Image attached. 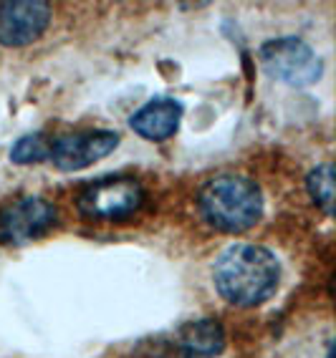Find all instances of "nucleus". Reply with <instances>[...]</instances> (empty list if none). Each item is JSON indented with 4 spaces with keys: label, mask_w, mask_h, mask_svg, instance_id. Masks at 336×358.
Returning a JSON list of instances; mask_svg holds the SVG:
<instances>
[{
    "label": "nucleus",
    "mask_w": 336,
    "mask_h": 358,
    "mask_svg": "<svg viewBox=\"0 0 336 358\" xmlns=\"http://www.w3.org/2000/svg\"><path fill=\"white\" fill-rule=\"evenodd\" d=\"M56 222V207L43 197H20L13 205L0 212V243L26 245L43 232H48Z\"/></svg>",
    "instance_id": "obj_5"
},
{
    "label": "nucleus",
    "mask_w": 336,
    "mask_h": 358,
    "mask_svg": "<svg viewBox=\"0 0 336 358\" xmlns=\"http://www.w3.org/2000/svg\"><path fill=\"white\" fill-rule=\"evenodd\" d=\"M51 6L41 0H15L0 3V43L28 45L48 28Z\"/></svg>",
    "instance_id": "obj_7"
},
{
    "label": "nucleus",
    "mask_w": 336,
    "mask_h": 358,
    "mask_svg": "<svg viewBox=\"0 0 336 358\" xmlns=\"http://www.w3.org/2000/svg\"><path fill=\"white\" fill-rule=\"evenodd\" d=\"M200 212L215 230H251L263 215V197L255 182L240 174H223L202 187Z\"/></svg>",
    "instance_id": "obj_2"
},
{
    "label": "nucleus",
    "mask_w": 336,
    "mask_h": 358,
    "mask_svg": "<svg viewBox=\"0 0 336 358\" xmlns=\"http://www.w3.org/2000/svg\"><path fill=\"white\" fill-rule=\"evenodd\" d=\"M306 185H309V192H311V197H314V202H316L326 215H331V212H334V166L331 164L316 166V169L309 174Z\"/></svg>",
    "instance_id": "obj_10"
},
{
    "label": "nucleus",
    "mask_w": 336,
    "mask_h": 358,
    "mask_svg": "<svg viewBox=\"0 0 336 358\" xmlns=\"http://www.w3.org/2000/svg\"><path fill=\"white\" fill-rule=\"evenodd\" d=\"M182 119V106L175 99H152L130 119V127L149 141H164L175 134Z\"/></svg>",
    "instance_id": "obj_8"
},
{
    "label": "nucleus",
    "mask_w": 336,
    "mask_h": 358,
    "mask_svg": "<svg viewBox=\"0 0 336 358\" xmlns=\"http://www.w3.org/2000/svg\"><path fill=\"white\" fill-rule=\"evenodd\" d=\"M48 141L43 139L41 134H28V136H20L15 141V147L10 149V159L15 164H33V162H41L48 157Z\"/></svg>",
    "instance_id": "obj_11"
},
{
    "label": "nucleus",
    "mask_w": 336,
    "mask_h": 358,
    "mask_svg": "<svg viewBox=\"0 0 336 358\" xmlns=\"http://www.w3.org/2000/svg\"><path fill=\"white\" fill-rule=\"evenodd\" d=\"M260 64L265 73L288 86H311L321 78L323 64L306 41L276 38L260 45Z\"/></svg>",
    "instance_id": "obj_3"
},
{
    "label": "nucleus",
    "mask_w": 336,
    "mask_h": 358,
    "mask_svg": "<svg viewBox=\"0 0 336 358\" xmlns=\"http://www.w3.org/2000/svg\"><path fill=\"white\" fill-rule=\"evenodd\" d=\"M117 131H76V134H64L53 139V144L48 147V157L59 169L74 172V169H84L104 159L106 154L117 149Z\"/></svg>",
    "instance_id": "obj_6"
},
{
    "label": "nucleus",
    "mask_w": 336,
    "mask_h": 358,
    "mask_svg": "<svg viewBox=\"0 0 336 358\" xmlns=\"http://www.w3.org/2000/svg\"><path fill=\"white\" fill-rule=\"evenodd\" d=\"M218 293L227 303L243 308L260 306L276 293L281 268L273 252L258 245H233L218 257L213 268Z\"/></svg>",
    "instance_id": "obj_1"
},
{
    "label": "nucleus",
    "mask_w": 336,
    "mask_h": 358,
    "mask_svg": "<svg viewBox=\"0 0 336 358\" xmlns=\"http://www.w3.org/2000/svg\"><path fill=\"white\" fill-rule=\"evenodd\" d=\"M144 189L132 177L102 179L81 192L78 210L94 220H122L142 207Z\"/></svg>",
    "instance_id": "obj_4"
},
{
    "label": "nucleus",
    "mask_w": 336,
    "mask_h": 358,
    "mask_svg": "<svg viewBox=\"0 0 336 358\" xmlns=\"http://www.w3.org/2000/svg\"><path fill=\"white\" fill-rule=\"evenodd\" d=\"M225 348V331L218 320H192L180 331L182 358H218Z\"/></svg>",
    "instance_id": "obj_9"
}]
</instances>
